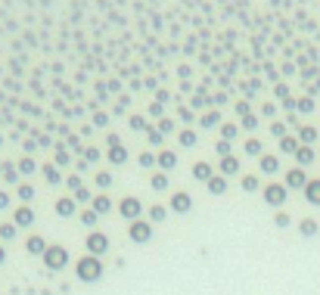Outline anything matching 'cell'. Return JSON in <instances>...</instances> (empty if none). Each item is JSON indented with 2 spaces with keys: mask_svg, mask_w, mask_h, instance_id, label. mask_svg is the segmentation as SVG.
<instances>
[{
  "mask_svg": "<svg viewBox=\"0 0 320 295\" xmlns=\"http://www.w3.org/2000/svg\"><path fill=\"white\" fill-rule=\"evenodd\" d=\"M218 168H221V174H224V177H230V174L240 171V159H236V156H224Z\"/></svg>",
  "mask_w": 320,
  "mask_h": 295,
  "instance_id": "16",
  "label": "cell"
},
{
  "mask_svg": "<svg viewBox=\"0 0 320 295\" xmlns=\"http://www.w3.org/2000/svg\"><path fill=\"white\" fill-rule=\"evenodd\" d=\"M56 162H59V165H68V152H65L63 146H56Z\"/></svg>",
  "mask_w": 320,
  "mask_h": 295,
  "instance_id": "52",
  "label": "cell"
},
{
  "mask_svg": "<svg viewBox=\"0 0 320 295\" xmlns=\"http://www.w3.org/2000/svg\"><path fill=\"white\" fill-rule=\"evenodd\" d=\"M16 177H19V171H16V168H13V165H9V162H3V180H9V183H13Z\"/></svg>",
  "mask_w": 320,
  "mask_h": 295,
  "instance_id": "40",
  "label": "cell"
},
{
  "mask_svg": "<svg viewBox=\"0 0 320 295\" xmlns=\"http://www.w3.org/2000/svg\"><path fill=\"white\" fill-rule=\"evenodd\" d=\"M140 165H143V168H152V165H156V156H152V152H140V159H137Z\"/></svg>",
  "mask_w": 320,
  "mask_h": 295,
  "instance_id": "44",
  "label": "cell"
},
{
  "mask_svg": "<svg viewBox=\"0 0 320 295\" xmlns=\"http://www.w3.org/2000/svg\"><path fill=\"white\" fill-rule=\"evenodd\" d=\"M236 134H240V127H236V124H227V121L221 124V140H233Z\"/></svg>",
  "mask_w": 320,
  "mask_h": 295,
  "instance_id": "34",
  "label": "cell"
},
{
  "mask_svg": "<svg viewBox=\"0 0 320 295\" xmlns=\"http://www.w3.org/2000/svg\"><path fill=\"white\" fill-rule=\"evenodd\" d=\"M3 258H6V252H3V245H0V264H3Z\"/></svg>",
  "mask_w": 320,
  "mask_h": 295,
  "instance_id": "60",
  "label": "cell"
},
{
  "mask_svg": "<svg viewBox=\"0 0 320 295\" xmlns=\"http://www.w3.org/2000/svg\"><path fill=\"white\" fill-rule=\"evenodd\" d=\"M177 140H181V146H196V131H193V127H184V131L181 134H177Z\"/></svg>",
  "mask_w": 320,
  "mask_h": 295,
  "instance_id": "24",
  "label": "cell"
},
{
  "mask_svg": "<svg viewBox=\"0 0 320 295\" xmlns=\"http://www.w3.org/2000/svg\"><path fill=\"white\" fill-rule=\"evenodd\" d=\"M258 186H261V183H258L255 174H246V177H243V190H246V193H255Z\"/></svg>",
  "mask_w": 320,
  "mask_h": 295,
  "instance_id": "32",
  "label": "cell"
},
{
  "mask_svg": "<svg viewBox=\"0 0 320 295\" xmlns=\"http://www.w3.org/2000/svg\"><path fill=\"white\" fill-rule=\"evenodd\" d=\"M97 186H112V174L109 171H97Z\"/></svg>",
  "mask_w": 320,
  "mask_h": 295,
  "instance_id": "43",
  "label": "cell"
},
{
  "mask_svg": "<svg viewBox=\"0 0 320 295\" xmlns=\"http://www.w3.org/2000/svg\"><path fill=\"white\" fill-rule=\"evenodd\" d=\"M149 186H152V190H168V174H165V171H152Z\"/></svg>",
  "mask_w": 320,
  "mask_h": 295,
  "instance_id": "23",
  "label": "cell"
},
{
  "mask_svg": "<svg viewBox=\"0 0 320 295\" xmlns=\"http://www.w3.org/2000/svg\"><path fill=\"white\" fill-rule=\"evenodd\" d=\"M159 131H162V134H171V131H174V121H171L168 115H162V118H159Z\"/></svg>",
  "mask_w": 320,
  "mask_h": 295,
  "instance_id": "39",
  "label": "cell"
},
{
  "mask_svg": "<svg viewBox=\"0 0 320 295\" xmlns=\"http://www.w3.org/2000/svg\"><path fill=\"white\" fill-rule=\"evenodd\" d=\"M34 168H38V165H34V159H28V156L19 162V171H22V174H31Z\"/></svg>",
  "mask_w": 320,
  "mask_h": 295,
  "instance_id": "42",
  "label": "cell"
},
{
  "mask_svg": "<svg viewBox=\"0 0 320 295\" xmlns=\"http://www.w3.org/2000/svg\"><path fill=\"white\" fill-rule=\"evenodd\" d=\"M65 186H68V190H72V193H75V190H81V186H84V183H81V180H78V177L72 174V177H65Z\"/></svg>",
  "mask_w": 320,
  "mask_h": 295,
  "instance_id": "48",
  "label": "cell"
},
{
  "mask_svg": "<svg viewBox=\"0 0 320 295\" xmlns=\"http://www.w3.org/2000/svg\"><path fill=\"white\" fill-rule=\"evenodd\" d=\"M22 146H25V152H34V149H38V143H34V140H25Z\"/></svg>",
  "mask_w": 320,
  "mask_h": 295,
  "instance_id": "59",
  "label": "cell"
},
{
  "mask_svg": "<svg viewBox=\"0 0 320 295\" xmlns=\"http://www.w3.org/2000/svg\"><path fill=\"white\" fill-rule=\"evenodd\" d=\"M44 177H47V180H50V183H59V180H63V174H59V168H56V165H44Z\"/></svg>",
  "mask_w": 320,
  "mask_h": 295,
  "instance_id": "31",
  "label": "cell"
},
{
  "mask_svg": "<svg viewBox=\"0 0 320 295\" xmlns=\"http://www.w3.org/2000/svg\"><path fill=\"white\" fill-rule=\"evenodd\" d=\"M146 140H149L152 146H162V143H165V134L159 131V127H152V124H149V127H146Z\"/></svg>",
  "mask_w": 320,
  "mask_h": 295,
  "instance_id": "27",
  "label": "cell"
},
{
  "mask_svg": "<svg viewBox=\"0 0 320 295\" xmlns=\"http://www.w3.org/2000/svg\"><path fill=\"white\" fill-rule=\"evenodd\" d=\"M199 124H202V127H215V124H221V112H218V109L202 112V115H199Z\"/></svg>",
  "mask_w": 320,
  "mask_h": 295,
  "instance_id": "20",
  "label": "cell"
},
{
  "mask_svg": "<svg viewBox=\"0 0 320 295\" xmlns=\"http://www.w3.org/2000/svg\"><path fill=\"white\" fill-rule=\"evenodd\" d=\"M305 199H308L311 205H320V177L308 180V186H305Z\"/></svg>",
  "mask_w": 320,
  "mask_h": 295,
  "instance_id": "13",
  "label": "cell"
},
{
  "mask_svg": "<svg viewBox=\"0 0 320 295\" xmlns=\"http://www.w3.org/2000/svg\"><path fill=\"white\" fill-rule=\"evenodd\" d=\"M165 218H168V208H165V205H152L149 208V224H159Z\"/></svg>",
  "mask_w": 320,
  "mask_h": 295,
  "instance_id": "28",
  "label": "cell"
},
{
  "mask_svg": "<svg viewBox=\"0 0 320 295\" xmlns=\"http://www.w3.org/2000/svg\"><path fill=\"white\" fill-rule=\"evenodd\" d=\"M243 127H249V131H255V127H258V118H255V115H246V118H243Z\"/></svg>",
  "mask_w": 320,
  "mask_h": 295,
  "instance_id": "49",
  "label": "cell"
},
{
  "mask_svg": "<svg viewBox=\"0 0 320 295\" xmlns=\"http://www.w3.org/2000/svg\"><path fill=\"white\" fill-rule=\"evenodd\" d=\"M149 115H156V118H162V103H149Z\"/></svg>",
  "mask_w": 320,
  "mask_h": 295,
  "instance_id": "56",
  "label": "cell"
},
{
  "mask_svg": "<svg viewBox=\"0 0 320 295\" xmlns=\"http://www.w3.org/2000/svg\"><path fill=\"white\" fill-rule=\"evenodd\" d=\"M317 134H320V131H317L314 124H302V127H299V143H305V146H311L314 140H317Z\"/></svg>",
  "mask_w": 320,
  "mask_h": 295,
  "instance_id": "15",
  "label": "cell"
},
{
  "mask_svg": "<svg viewBox=\"0 0 320 295\" xmlns=\"http://www.w3.org/2000/svg\"><path fill=\"white\" fill-rule=\"evenodd\" d=\"M106 249H109V236H106V233H100V230H93V233L87 236V252L100 258Z\"/></svg>",
  "mask_w": 320,
  "mask_h": 295,
  "instance_id": "6",
  "label": "cell"
},
{
  "mask_svg": "<svg viewBox=\"0 0 320 295\" xmlns=\"http://www.w3.org/2000/svg\"><path fill=\"white\" fill-rule=\"evenodd\" d=\"M118 211H122V218H128V221H140V211H143V205H140L137 196H125L122 202H118Z\"/></svg>",
  "mask_w": 320,
  "mask_h": 295,
  "instance_id": "4",
  "label": "cell"
},
{
  "mask_svg": "<svg viewBox=\"0 0 320 295\" xmlns=\"http://www.w3.org/2000/svg\"><path fill=\"white\" fill-rule=\"evenodd\" d=\"M0 208H9V193L0 190Z\"/></svg>",
  "mask_w": 320,
  "mask_h": 295,
  "instance_id": "58",
  "label": "cell"
},
{
  "mask_svg": "<svg viewBox=\"0 0 320 295\" xmlns=\"http://www.w3.org/2000/svg\"><path fill=\"white\" fill-rule=\"evenodd\" d=\"M317 156H314V146H299V152H295V162H299V168H305V165H311Z\"/></svg>",
  "mask_w": 320,
  "mask_h": 295,
  "instance_id": "17",
  "label": "cell"
},
{
  "mask_svg": "<svg viewBox=\"0 0 320 295\" xmlns=\"http://www.w3.org/2000/svg\"><path fill=\"white\" fill-rule=\"evenodd\" d=\"M128 124H131V131H146V118L143 115H131V121H128Z\"/></svg>",
  "mask_w": 320,
  "mask_h": 295,
  "instance_id": "35",
  "label": "cell"
},
{
  "mask_svg": "<svg viewBox=\"0 0 320 295\" xmlns=\"http://www.w3.org/2000/svg\"><path fill=\"white\" fill-rule=\"evenodd\" d=\"M246 152H249V156H264V146H261V140L249 137V140H246Z\"/></svg>",
  "mask_w": 320,
  "mask_h": 295,
  "instance_id": "26",
  "label": "cell"
},
{
  "mask_svg": "<svg viewBox=\"0 0 320 295\" xmlns=\"http://www.w3.org/2000/svg\"><path fill=\"white\" fill-rule=\"evenodd\" d=\"M106 146H122V137H118V134H109V137H106Z\"/></svg>",
  "mask_w": 320,
  "mask_h": 295,
  "instance_id": "53",
  "label": "cell"
},
{
  "mask_svg": "<svg viewBox=\"0 0 320 295\" xmlns=\"http://www.w3.org/2000/svg\"><path fill=\"white\" fill-rule=\"evenodd\" d=\"M19 199H22V202H31V199H34V186L31 183H22L19 186Z\"/></svg>",
  "mask_w": 320,
  "mask_h": 295,
  "instance_id": "37",
  "label": "cell"
},
{
  "mask_svg": "<svg viewBox=\"0 0 320 295\" xmlns=\"http://www.w3.org/2000/svg\"><path fill=\"white\" fill-rule=\"evenodd\" d=\"M171 208L177 211V215H187V211L193 208V199H190V193H184V190H177V193L171 196Z\"/></svg>",
  "mask_w": 320,
  "mask_h": 295,
  "instance_id": "8",
  "label": "cell"
},
{
  "mask_svg": "<svg viewBox=\"0 0 320 295\" xmlns=\"http://www.w3.org/2000/svg\"><path fill=\"white\" fill-rule=\"evenodd\" d=\"M277 168H280V159L270 156V152H264V156H261V171L264 174H277Z\"/></svg>",
  "mask_w": 320,
  "mask_h": 295,
  "instance_id": "22",
  "label": "cell"
},
{
  "mask_svg": "<svg viewBox=\"0 0 320 295\" xmlns=\"http://www.w3.org/2000/svg\"><path fill=\"white\" fill-rule=\"evenodd\" d=\"M193 177H196V180H211V177H215V171H211V165L208 162H196L193 165Z\"/></svg>",
  "mask_w": 320,
  "mask_h": 295,
  "instance_id": "14",
  "label": "cell"
},
{
  "mask_svg": "<svg viewBox=\"0 0 320 295\" xmlns=\"http://www.w3.org/2000/svg\"><path fill=\"white\" fill-rule=\"evenodd\" d=\"M97 221H100V215L93 208H84L81 211V224H84V227H97Z\"/></svg>",
  "mask_w": 320,
  "mask_h": 295,
  "instance_id": "29",
  "label": "cell"
},
{
  "mask_svg": "<svg viewBox=\"0 0 320 295\" xmlns=\"http://www.w3.org/2000/svg\"><path fill=\"white\" fill-rule=\"evenodd\" d=\"M25 252L44 258V252H47V239H44V236H28V239H25Z\"/></svg>",
  "mask_w": 320,
  "mask_h": 295,
  "instance_id": "9",
  "label": "cell"
},
{
  "mask_svg": "<svg viewBox=\"0 0 320 295\" xmlns=\"http://www.w3.org/2000/svg\"><path fill=\"white\" fill-rule=\"evenodd\" d=\"M236 112H240L243 118H246V115H252V109H249V103H246V100H243V103H236Z\"/></svg>",
  "mask_w": 320,
  "mask_h": 295,
  "instance_id": "55",
  "label": "cell"
},
{
  "mask_svg": "<svg viewBox=\"0 0 320 295\" xmlns=\"http://www.w3.org/2000/svg\"><path fill=\"white\" fill-rule=\"evenodd\" d=\"M78 211V205H75V199H68V196H63V199H56V215H63V218H72Z\"/></svg>",
  "mask_w": 320,
  "mask_h": 295,
  "instance_id": "12",
  "label": "cell"
},
{
  "mask_svg": "<svg viewBox=\"0 0 320 295\" xmlns=\"http://www.w3.org/2000/svg\"><path fill=\"white\" fill-rule=\"evenodd\" d=\"M156 165H159L162 171H171L174 165H177V152H171V149H162L159 156H156Z\"/></svg>",
  "mask_w": 320,
  "mask_h": 295,
  "instance_id": "10",
  "label": "cell"
},
{
  "mask_svg": "<svg viewBox=\"0 0 320 295\" xmlns=\"http://www.w3.org/2000/svg\"><path fill=\"white\" fill-rule=\"evenodd\" d=\"M274 224H277V227H289V215H286V211H277V215H274Z\"/></svg>",
  "mask_w": 320,
  "mask_h": 295,
  "instance_id": "47",
  "label": "cell"
},
{
  "mask_svg": "<svg viewBox=\"0 0 320 295\" xmlns=\"http://www.w3.org/2000/svg\"><path fill=\"white\" fill-rule=\"evenodd\" d=\"M75 274H78V280H84V283H97V280L103 277V264H100V258H97V255H84V258H78Z\"/></svg>",
  "mask_w": 320,
  "mask_h": 295,
  "instance_id": "1",
  "label": "cell"
},
{
  "mask_svg": "<svg viewBox=\"0 0 320 295\" xmlns=\"http://www.w3.org/2000/svg\"><path fill=\"white\" fill-rule=\"evenodd\" d=\"M274 93H277L280 100H289V87H286V84H277V90H274Z\"/></svg>",
  "mask_w": 320,
  "mask_h": 295,
  "instance_id": "54",
  "label": "cell"
},
{
  "mask_svg": "<svg viewBox=\"0 0 320 295\" xmlns=\"http://www.w3.org/2000/svg\"><path fill=\"white\" fill-rule=\"evenodd\" d=\"M261 112H264V115H277V106H274V103H264Z\"/></svg>",
  "mask_w": 320,
  "mask_h": 295,
  "instance_id": "57",
  "label": "cell"
},
{
  "mask_svg": "<svg viewBox=\"0 0 320 295\" xmlns=\"http://www.w3.org/2000/svg\"><path fill=\"white\" fill-rule=\"evenodd\" d=\"M13 224H16V227H31V224H34V211H31L28 205L16 208V218H13Z\"/></svg>",
  "mask_w": 320,
  "mask_h": 295,
  "instance_id": "11",
  "label": "cell"
},
{
  "mask_svg": "<svg viewBox=\"0 0 320 295\" xmlns=\"http://www.w3.org/2000/svg\"><path fill=\"white\" fill-rule=\"evenodd\" d=\"M177 115H181V121H193V109H187V106H177Z\"/></svg>",
  "mask_w": 320,
  "mask_h": 295,
  "instance_id": "46",
  "label": "cell"
},
{
  "mask_svg": "<svg viewBox=\"0 0 320 295\" xmlns=\"http://www.w3.org/2000/svg\"><path fill=\"white\" fill-rule=\"evenodd\" d=\"M299 230H302V236H317V221L314 218H305L299 224Z\"/></svg>",
  "mask_w": 320,
  "mask_h": 295,
  "instance_id": "30",
  "label": "cell"
},
{
  "mask_svg": "<svg viewBox=\"0 0 320 295\" xmlns=\"http://www.w3.org/2000/svg\"><path fill=\"white\" fill-rule=\"evenodd\" d=\"M215 149H218V156H221V159H224V156H230V140H218Z\"/></svg>",
  "mask_w": 320,
  "mask_h": 295,
  "instance_id": "45",
  "label": "cell"
},
{
  "mask_svg": "<svg viewBox=\"0 0 320 295\" xmlns=\"http://www.w3.org/2000/svg\"><path fill=\"white\" fill-rule=\"evenodd\" d=\"M128 236H131L134 242H149V239H152V224H149V221H131Z\"/></svg>",
  "mask_w": 320,
  "mask_h": 295,
  "instance_id": "5",
  "label": "cell"
},
{
  "mask_svg": "<svg viewBox=\"0 0 320 295\" xmlns=\"http://www.w3.org/2000/svg\"><path fill=\"white\" fill-rule=\"evenodd\" d=\"M305 186H308L305 168H289L286 171V190H305Z\"/></svg>",
  "mask_w": 320,
  "mask_h": 295,
  "instance_id": "7",
  "label": "cell"
},
{
  "mask_svg": "<svg viewBox=\"0 0 320 295\" xmlns=\"http://www.w3.org/2000/svg\"><path fill=\"white\" fill-rule=\"evenodd\" d=\"M224 190H227V177H224V174H215V177H211V180H208V193L221 196Z\"/></svg>",
  "mask_w": 320,
  "mask_h": 295,
  "instance_id": "21",
  "label": "cell"
},
{
  "mask_svg": "<svg viewBox=\"0 0 320 295\" xmlns=\"http://www.w3.org/2000/svg\"><path fill=\"white\" fill-rule=\"evenodd\" d=\"M286 196H289L286 183H267V186H264V202L274 205V208H280L283 202H286Z\"/></svg>",
  "mask_w": 320,
  "mask_h": 295,
  "instance_id": "3",
  "label": "cell"
},
{
  "mask_svg": "<svg viewBox=\"0 0 320 295\" xmlns=\"http://www.w3.org/2000/svg\"><path fill=\"white\" fill-rule=\"evenodd\" d=\"M93 124L106 127V124H109V115H106V112H97V115H93Z\"/></svg>",
  "mask_w": 320,
  "mask_h": 295,
  "instance_id": "50",
  "label": "cell"
},
{
  "mask_svg": "<svg viewBox=\"0 0 320 295\" xmlns=\"http://www.w3.org/2000/svg\"><path fill=\"white\" fill-rule=\"evenodd\" d=\"M81 152H84V159H87V162H97V159H100V152L93 149V146H87V149H81Z\"/></svg>",
  "mask_w": 320,
  "mask_h": 295,
  "instance_id": "51",
  "label": "cell"
},
{
  "mask_svg": "<svg viewBox=\"0 0 320 295\" xmlns=\"http://www.w3.org/2000/svg\"><path fill=\"white\" fill-rule=\"evenodd\" d=\"M109 162H112V165L128 162V149H125V146H112V149H109Z\"/></svg>",
  "mask_w": 320,
  "mask_h": 295,
  "instance_id": "25",
  "label": "cell"
},
{
  "mask_svg": "<svg viewBox=\"0 0 320 295\" xmlns=\"http://www.w3.org/2000/svg\"><path fill=\"white\" fill-rule=\"evenodd\" d=\"M44 264L50 267V270H63L68 264V252L63 249V245H47V252H44Z\"/></svg>",
  "mask_w": 320,
  "mask_h": 295,
  "instance_id": "2",
  "label": "cell"
},
{
  "mask_svg": "<svg viewBox=\"0 0 320 295\" xmlns=\"http://www.w3.org/2000/svg\"><path fill=\"white\" fill-rule=\"evenodd\" d=\"M93 211H97V215H106V211L112 208V199L106 196V193H100V196H93V205H90Z\"/></svg>",
  "mask_w": 320,
  "mask_h": 295,
  "instance_id": "18",
  "label": "cell"
},
{
  "mask_svg": "<svg viewBox=\"0 0 320 295\" xmlns=\"http://www.w3.org/2000/svg\"><path fill=\"white\" fill-rule=\"evenodd\" d=\"M270 134H274L277 140H283V137H286V121H277V118H274V121H270Z\"/></svg>",
  "mask_w": 320,
  "mask_h": 295,
  "instance_id": "33",
  "label": "cell"
},
{
  "mask_svg": "<svg viewBox=\"0 0 320 295\" xmlns=\"http://www.w3.org/2000/svg\"><path fill=\"white\" fill-rule=\"evenodd\" d=\"M299 137H292V134H286V137H283L280 140V152H289V156H295V152H299Z\"/></svg>",
  "mask_w": 320,
  "mask_h": 295,
  "instance_id": "19",
  "label": "cell"
},
{
  "mask_svg": "<svg viewBox=\"0 0 320 295\" xmlns=\"http://www.w3.org/2000/svg\"><path fill=\"white\" fill-rule=\"evenodd\" d=\"M295 109H299V112H314V100H311V97L295 100Z\"/></svg>",
  "mask_w": 320,
  "mask_h": 295,
  "instance_id": "36",
  "label": "cell"
},
{
  "mask_svg": "<svg viewBox=\"0 0 320 295\" xmlns=\"http://www.w3.org/2000/svg\"><path fill=\"white\" fill-rule=\"evenodd\" d=\"M75 202H93V196L87 186H81V190H75Z\"/></svg>",
  "mask_w": 320,
  "mask_h": 295,
  "instance_id": "41",
  "label": "cell"
},
{
  "mask_svg": "<svg viewBox=\"0 0 320 295\" xmlns=\"http://www.w3.org/2000/svg\"><path fill=\"white\" fill-rule=\"evenodd\" d=\"M16 236V224H0V239H13Z\"/></svg>",
  "mask_w": 320,
  "mask_h": 295,
  "instance_id": "38",
  "label": "cell"
}]
</instances>
